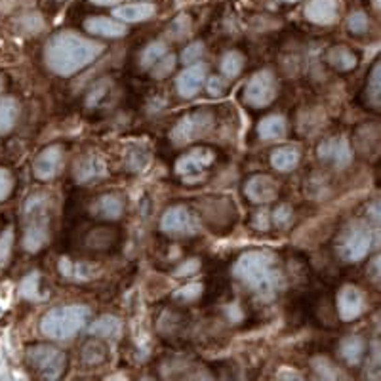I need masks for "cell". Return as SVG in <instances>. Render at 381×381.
Returning <instances> with one entry per match:
<instances>
[{
	"mask_svg": "<svg viewBox=\"0 0 381 381\" xmlns=\"http://www.w3.org/2000/svg\"><path fill=\"white\" fill-rule=\"evenodd\" d=\"M105 51L102 43L90 41L75 31H61L51 36L44 48V63L51 73L71 76L88 67Z\"/></svg>",
	"mask_w": 381,
	"mask_h": 381,
	"instance_id": "1",
	"label": "cell"
},
{
	"mask_svg": "<svg viewBox=\"0 0 381 381\" xmlns=\"http://www.w3.org/2000/svg\"><path fill=\"white\" fill-rule=\"evenodd\" d=\"M233 275L246 288H250L259 299L269 301L277 296L282 284V273L277 257L267 250H250L238 257L233 267Z\"/></svg>",
	"mask_w": 381,
	"mask_h": 381,
	"instance_id": "2",
	"label": "cell"
},
{
	"mask_svg": "<svg viewBox=\"0 0 381 381\" xmlns=\"http://www.w3.org/2000/svg\"><path fill=\"white\" fill-rule=\"evenodd\" d=\"M88 319L90 309L86 305H60L44 314L41 321V332L54 341H69L84 328Z\"/></svg>",
	"mask_w": 381,
	"mask_h": 381,
	"instance_id": "3",
	"label": "cell"
},
{
	"mask_svg": "<svg viewBox=\"0 0 381 381\" xmlns=\"http://www.w3.org/2000/svg\"><path fill=\"white\" fill-rule=\"evenodd\" d=\"M23 248L27 252H38L50 238V216H48V195L33 193L23 206Z\"/></svg>",
	"mask_w": 381,
	"mask_h": 381,
	"instance_id": "4",
	"label": "cell"
},
{
	"mask_svg": "<svg viewBox=\"0 0 381 381\" xmlns=\"http://www.w3.org/2000/svg\"><path fill=\"white\" fill-rule=\"evenodd\" d=\"M378 244V227L372 229L366 221H351L338 238V255L347 263L365 259L372 246Z\"/></svg>",
	"mask_w": 381,
	"mask_h": 381,
	"instance_id": "5",
	"label": "cell"
},
{
	"mask_svg": "<svg viewBox=\"0 0 381 381\" xmlns=\"http://www.w3.org/2000/svg\"><path fill=\"white\" fill-rule=\"evenodd\" d=\"M213 117L208 111H196V113H189L185 117L178 120V124L172 128L170 132V141L176 147H183L204 137L210 130H212Z\"/></svg>",
	"mask_w": 381,
	"mask_h": 381,
	"instance_id": "6",
	"label": "cell"
},
{
	"mask_svg": "<svg viewBox=\"0 0 381 381\" xmlns=\"http://www.w3.org/2000/svg\"><path fill=\"white\" fill-rule=\"evenodd\" d=\"M27 362L46 380H58L65 370L67 356L51 345H33L27 349Z\"/></svg>",
	"mask_w": 381,
	"mask_h": 381,
	"instance_id": "7",
	"label": "cell"
},
{
	"mask_svg": "<svg viewBox=\"0 0 381 381\" xmlns=\"http://www.w3.org/2000/svg\"><path fill=\"white\" fill-rule=\"evenodd\" d=\"M277 93H279L277 76L273 75V71L269 69H263V71H257L255 75H252V78L248 80L244 88V102L250 107L263 109L277 100Z\"/></svg>",
	"mask_w": 381,
	"mask_h": 381,
	"instance_id": "8",
	"label": "cell"
},
{
	"mask_svg": "<svg viewBox=\"0 0 381 381\" xmlns=\"http://www.w3.org/2000/svg\"><path fill=\"white\" fill-rule=\"evenodd\" d=\"M161 231L170 237H193L200 231V221L187 206L176 204L162 213Z\"/></svg>",
	"mask_w": 381,
	"mask_h": 381,
	"instance_id": "9",
	"label": "cell"
},
{
	"mask_svg": "<svg viewBox=\"0 0 381 381\" xmlns=\"http://www.w3.org/2000/svg\"><path fill=\"white\" fill-rule=\"evenodd\" d=\"M63 170V147L61 145H48L46 149L36 154L33 164L34 178L41 181H50L58 178Z\"/></svg>",
	"mask_w": 381,
	"mask_h": 381,
	"instance_id": "10",
	"label": "cell"
},
{
	"mask_svg": "<svg viewBox=\"0 0 381 381\" xmlns=\"http://www.w3.org/2000/svg\"><path fill=\"white\" fill-rule=\"evenodd\" d=\"M366 311V297L365 292L353 286V284H345L339 290L338 294V313L339 319L345 322L356 321L360 314Z\"/></svg>",
	"mask_w": 381,
	"mask_h": 381,
	"instance_id": "11",
	"label": "cell"
},
{
	"mask_svg": "<svg viewBox=\"0 0 381 381\" xmlns=\"http://www.w3.org/2000/svg\"><path fill=\"white\" fill-rule=\"evenodd\" d=\"M319 159L321 161L332 162L334 166L338 168H345L351 164L353 161V151L349 147V139L347 137H328L324 139L321 145H319Z\"/></svg>",
	"mask_w": 381,
	"mask_h": 381,
	"instance_id": "12",
	"label": "cell"
},
{
	"mask_svg": "<svg viewBox=\"0 0 381 381\" xmlns=\"http://www.w3.org/2000/svg\"><path fill=\"white\" fill-rule=\"evenodd\" d=\"M244 195L254 204H269L279 196V183L271 176L257 174L244 183Z\"/></svg>",
	"mask_w": 381,
	"mask_h": 381,
	"instance_id": "13",
	"label": "cell"
},
{
	"mask_svg": "<svg viewBox=\"0 0 381 381\" xmlns=\"http://www.w3.org/2000/svg\"><path fill=\"white\" fill-rule=\"evenodd\" d=\"M204 80H206V65L200 63V61L191 63L176 78L178 93L181 97H185V100H193L198 93V90L203 88Z\"/></svg>",
	"mask_w": 381,
	"mask_h": 381,
	"instance_id": "14",
	"label": "cell"
},
{
	"mask_svg": "<svg viewBox=\"0 0 381 381\" xmlns=\"http://www.w3.org/2000/svg\"><path fill=\"white\" fill-rule=\"evenodd\" d=\"M107 176V164L103 161L102 154L88 152L80 157L75 164V178L78 183H90L95 179H102Z\"/></svg>",
	"mask_w": 381,
	"mask_h": 381,
	"instance_id": "15",
	"label": "cell"
},
{
	"mask_svg": "<svg viewBox=\"0 0 381 381\" xmlns=\"http://www.w3.org/2000/svg\"><path fill=\"white\" fill-rule=\"evenodd\" d=\"M305 17L314 25H332L339 17L338 0H309L305 6Z\"/></svg>",
	"mask_w": 381,
	"mask_h": 381,
	"instance_id": "16",
	"label": "cell"
},
{
	"mask_svg": "<svg viewBox=\"0 0 381 381\" xmlns=\"http://www.w3.org/2000/svg\"><path fill=\"white\" fill-rule=\"evenodd\" d=\"M213 159H216V154L210 149H196V151L187 152L185 157H181L176 162V172L183 178H191L193 174H198L204 168H208Z\"/></svg>",
	"mask_w": 381,
	"mask_h": 381,
	"instance_id": "17",
	"label": "cell"
},
{
	"mask_svg": "<svg viewBox=\"0 0 381 381\" xmlns=\"http://www.w3.org/2000/svg\"><path fill=\"white\" fill-rule=\"evenodd\" d=\"M84 29L88 33L95 36H105V38H120L128 33L126 25L122 21L111 19V17H88L84 21Z\"/></svg>",
	"mask_w": 381,
	"mask_h": 381,
	"instance_id": "18",
	"label": "cell"
},
{
	"mask_svg": "<svg viewBox=\"0 0 381 381\" xmlns=\"http://www.w3.org/2000/svg\"><path fill=\"white\" fill-rule=\"evenodd\" d=\"M92 213L100 220H119L120 216L124 213V200L117 193H107V195L97 196L95 203L92 204Z\"/></svg>",
	"mask_w": 381,
	"mask_h": 381,
	"instance_id": "19",
	"label": "cell"
},
{
	"mask_svg": "<svg viewBox=\"0 0 381 381\" xmlns=\"http://www.w3.org/2000/svg\"><path fill=\"white\" fill-rule=\"evenodd\" d=\"M157 14L154 4L149 2H139V4H124L119 8L113 10V17H117L122 23H139V21H147Z\"/></svg>",
	"mask_w": 381,
	"mask_h": 381,
	"instance_id": "20",
	"label": "cell"
},
{
	"mask_svg": "<svg viewBox=\"0 0 381 381\" xmlns=\"http://www.w3.org/2000/svg\"><path fill=\"white\" fill-rule=\"evenodd\" d=\"M286 130H288V124L282 115H267L257 124V136L262 137L263 141H280L286 137Z\"/></svg>",
	"mask_w": 381,
	"mask_h": 381,
	"instance_id": "21",
	"label": "cell"
},
{
	"mask_svg": "<svg viewBox=\"0 0 381 381\" xmlns=\"http://www.w3.org/2000/svg\"><path fill=\"white\" fill-rule=\"evenodd\" d=\"M299 159H301V151L297 145H282V147H277L275 151L271 152V166L277 172H292L299 164Z\"/></svg>",
	"mask_w": 381,
	"mask_h": 381,
	"instance_id": "22",
	"label": "cell"
},
{
	"mask_svg": "<svg viewBox=\"0 0 381 381\" xmlns=\"http://www.w3.org/2000/svg\"><path fill=\"white\" fill-rule=\"evenodd\" d=\"M326 61L330 63V67H334L339 73H347L356 67L358 58L345 46H334L326 54Z\"/></svg>",
	"mask_w": 381,
	"mask_h": 381,
	"instance_id": "23",
	"label": "cell"
},
{
	"mask_svg": "<svg viewBox=\"0 0 381 381\" xmlns=\"http://www.w3.org/2000/svg\"><path fill=\"white\" fill-rule=\"evenodd\" d=\"M60 273L69 280H75V282H84V280L93 279L95 269L88 263H75L71 262L69 257H61L60 259Z\"/></svg>",
	"mask_w": 381,
	"mask_h": 381,
	"instance_id": "24",
	"label": "cell"
},
{
	"mask_svg": "<svg viewBox=\"0 0 381 381\" xmlns=\"http://www.w3.org/2000/svg\"><path fill=\"white\" fill-rule=\"evenodd\" d=\"M365 339L358 338V336H349V338H345L339 343V355L347 365L356 366L365 356Z\"/></svg>",
	"mask_w": 381,
	"mask_h": 381,
	"instance_id": "25",
	"label": "cell"
},
{
	"mask_svg": "<svg viewBox=\"0 0 381 381\" xmlns=\"http://www.w3.org/2000/svg\"><path fill=\"white\" fill-rule=\"evenodd\" d=\"M120 330H122V322L119 316H113V314H103L93 324H90V334L97 338L117 339L120 336Z\"/></svg>",
	"mask_w": 381,
	"mask_h": 381,
	"instance_id": "26",
	"label": "cell"
},
{
	"mask_svg": "<svg viewBox=\"0 0 381 381\" xmlns=\"http://www.w3.org/2000/svg\"><path fill=\"white\" fill-rule=\"evenodd\" d=\"M19 117V103L14 97H2L0 100V136L12 132Z\"/></svg>",
	"mask_w": 381,
	"mask_h": 381,
	"instance_id": "27",
	"label": "cell"
},
{
	"mask_svg": "<svg viewBox=\"0 0 381 381\" xmlns=\"http://www.w3.org/2000/svg\"><path fill=\"white\" fill-rule=\"evenodd\" d=\"M244 61L246 58L238 50L227 51V54L221 58V75L225 76V78H237V76L240 75L242 67H244Z\"/></svg>",
	"mask_w": 381,
	"mask_h": 381,
	"instance_id": "28",
	"label": "cell"
},
{
	"mask_svg": "<svg viewBox=\"0 0 381 381\" xmlns=\"http://www.w3.org/2000/svg\"><path fill=\"white\" fill-rule=\"evenodd\" d=\"M19 294H21V297L31 299V301H41V299H44V296L41 294V275H38V271L29 273L25 279L21 280Z\"/></svg>",
	"mask_w": 381,
	"mask_h": 381,
	"instance_id": "29",
	"label": "cell"
},
{
	"mask_svg": "<svg viewBox=\"0 0 381 381\" xmlns=\"http://www.w3.org/2000/svg\"><path fill=\"white\" fill-rule=\"evenodd\" d=\"M168 51L166 48V43L162 41H154V43H149L141 51V67L143 69H151L157 61L161 60L162 56Z\"/></svg>",
	"mask_w": 381,
	"mask_h": 381,
	"instance_id": "30",
	"label": "cell"
},
{
	"mask_svg": "<svg viewBox=\"0 0 381 381\" xmlns=\"http://www.w3.org/2000/svg\"><path fill=\"white\" fill-rule=\"evenodd\" d=\"M313 370L322 380H343L345 378L338 370V366L334 365L332 360H328V358H322V356H316L313 360Z\"/></svg>",
	"mask_w": 381,
	"mask_h": 381,
	"instance_id": "31",
	"label": "cell"
},
{
	"mask_svg": "<svg viewBox=\"0 0 381 381\" xmlns=\"http://www.w3.org/2000/svg\"><path fill=\"white\" fill-rule=\"evenodd\" d=\"M105 358H107V349L100 341H88L82 349V360L86 365H102Z\"/></svg>",
	"mask_w": 381,
	"mask_h": 381,
	"instance_id": "32",
	"label": "cell"
},
{
	"mask_svg": "<svg viewBox=\"0 0 381 381\" xmlns=\"http://www.w3.org/2000/svg\"><path fill=\"white\" fill-rule=\"evenodd\" d=\"M366 92H368V102L372 103L376 109H380V63L373 65L372 73H370V78H368V88H366Z\"/></svg>",
	"mask_w": 381,
	"mask_h": 381,
	"instance_id": "33",
	"label": "cell"
},
{
	"mask_svg": "<svg viewBox=\"0 0 381 381\" xmlns=\"http://www.w3.org/2000/svg\"><path fill=\"white\" fill-rule=\"evenodd\" d=\"M14 248V229L6 227L0 233V267H6Z\"/></svg>",
	"mask_w": 381,
	"mask_h": 381,
	"instance_id": "34",
	"label": "cell"
},
{
	"mask_svg": "<svg viewBox=\"0 0 381 381\" xmlns=\"http://www.w3.org/2000/svg\"><path fill=\"white\" fill-rule=\"evenodd\" d=\"M168 34L174 41H183L185 36L191 34V19L189 16H179L172 21V25L168 27Z\"/></svg>",
	"mask_w": 381,
	"mask_h": 381,
	"instance_id": "35",
	"label": "cell"
},
{
	"mask_svg": "<svg viewBox=\"0 0 381 381\" xmlns=\"http://www.w3.org/2000/svg\"><path fill=\"white\" fill-rule=\"evenodd\" d=\"M174 67H176V56H168V54H164L161 60L157 61L154 65H152V76L154 78H159V80H162V78H166V76L174 71Z\"/></svg>",
	"mask_w": 381,
	"mask_h": 381,
	"instance_id": "36",
	"label": "cell"
},
{
	"mask_svg": "<svg viewBox=\"0 0 381 381\" xmlns=\"http://www.w3.org/2000/svg\"><path fill=\"white\" fill-rule=\"evenodd\" d=\"M347 27L353 34H365L368 31V27H370L368 16H366L365 12H353L347 17Z\"/></svg>",
	"mask_w": 381,
	"mask_h": 381,
	"instance_id": "37",
	"label": "cell"
},
{
	"mask_svg": "<svg viewBox=\"0 0 381 381\" xmlns=\"http://www.w3.org/2000/svg\"><path fill=\"white\" fill-rule=\"evenodd\" d=\"M126 164L132 172H139L147 164V154L139 147H130L126 152Z\"/></svg>",
	"mask_w": 381,
	"mask_h": 381,
	"instance_id": "38",
	"label": "cell"
},
{
	"mask_svg": "<svg viewBox=\"0 0 381 381\" xmlns=\"http://www.w3.org/2000/svg\"><path fill=\"white\" fill-rule=\"evenodd\" d=\"M204 56V43H191L187 46L185 50L181 51V61L185 63V65H191V63H196V61H200V58Z\"/></svg>",
	"mask_w": 381,
	"mask_h": 381,
	"instance_id": "39",
	"label": "cell"
},
{
	"mask_svg": "<svg viewBox=\"0 0 381 381\" xmlns=\"http://www.w3.org/2000/svg\"><path fill=\"white\" fill-rule=\"evenodd\" d=\"M203 294V284H198V282H191V284H187L183 288H179L174 296L181 299V301H195L198 299Z\"/></svg>",
	"mask_w": 381,
	"mask_h": 381,
	"instance_id": "40",
	"label": "cell"
},
{
	"mask_svg": "<svg viewBox=\"0 0 381 381\" xmlns=\"http://www.w3.org/2000/svg\"><path fill=\"white\" fill-rule=\"evenodd\" d=\"M292 216H294V212H292V208H290L288 204H280V206H277V210L273 212V221H275L277 227H286L292 221Z\"/></svg>",
	"mask_w": 381,
	"mask_h": 381,
	"instance_id": "41",
	"label": "cell"
},
{
	"mask_svg": "<svg viewBox=\"0 0 381 381\" xmlns=\"http://www.w3.org/2000/svg\"><path fill=\"white\" fill-rule=\"evenodd\" d=\"M12 189H14V178H12L10 170L0 166V203L8 198Z\"/></svg>",
	"mask_w": 381,
	"mask_h": 381,
	"instance_id": "42",
	"label": "cell"
},
{
	"mask_svg": "<svg viewBox=\"0 0 381 381\" xmlns=\"http://www.w3.org/2000/svg\"><path fill=\"white\" fill-rule=\"evenodd\" d=\"M206 90L210 95H221L223 90H225V82H223V78L220 76H210V78H206Z\"/></svg>",
	"mask_w": 381,
	"mask_h": 381,
	"instance_id": "43",
	"label": "cell"
},
{
	"mask_svg": "<svg viewBox=\"0 0 381 381\" xmlns=\"http://www.w3.org/2000/svg\"><path fill=\"white\" fill-rule=\"evenodd\" d=\"M198 267H200L198 259H189V262L183 263L178 271H176V277H178V279H181V277H189V275H193V273L198 271Z\"/></svg>",
	"mask_w": 381,
	"mask_h": 381,
	"instance_id": "44",
	"label": "cell"
},
{
	"mask_svg": "<svg viewBox=\"0 0 381 381\" xmlns=\"http://www.w3.org/2000/svg\"><path fill=\"white\" fill-rule=\"evenodd\" d=\"M269 213L267 212H257L254 216V227L257 229V231H267L269 229Z\"/></svg>",
	"mask_w": 381,
	"mask_h": 381,
	"instance_id": "45",
	"label": "cell"
},
{
	"mask_svg": "<svg viewBox=\"0 0 381 381\" xmlns=\"http://www.w3.org/2000/svg\"><path fill=\"white\" fill-rule=\"evenodd\" d=\"M277 380H301V373L294 372L290 368H280V372L277 373Z\"/></svg>",
	"mask_w": 381,
	"mask_h": 381,
	"instance_id": "46",
	"label": "cell"
},
{
	"mask_svg": "<svg viewBox=\"0 0 381 381\" xmlns=\"http://www.w3.org/2000/svg\"><path fill=\"white\" fill-rule=\"evenodd\" d=\"M372 279H380V257H378V255L372 259Z\"/></svg>",
	"mask_w": 381,
	"mask_h": 381,
	"instance_id": "47",
	"label": "cell"
},
{
	"mask_svg": "<svg viewBox=\"0 0 381 381\" xmlns=\"http://www.w3.org/2000/svg\"><path fill=\"white\" fill-rule=\"evenodd\" d=\"M90 2L95 6H115V4H119L120 0H90Z\"/></svg>",
	"mask_w": 381,
	"mask_h": 381,
	"instance_id": "48",
	"label": "cell"
},
{
	"mask_svg": "<svg viewBox=\"0 0 381 381\" xmlns=\"http://www.w3.org/2000/svg\"><path fill=\"white\" fill-rule=\"evenodd\" d=\"M373 6H376V8H380V0H373Z\"/></svg>",
	"mask_w": 381,
	"mask_h": 381,
	"instance_id": "49",
	"label": "cell"
},
{
	"mask_svg": "<svg viewBox=\"0 0 381 381\" xmlns=\"http://www.w3.org/2000/svg\"><path fill=\"white\" fill-rule=\"evenodd\" d=\"M282 2H290L292 4V2H297V0H282Z\"/></svg>",
	"mask_w": 381,
	"mask_h": 381,
	"instance_id": "50",
	"label": "cell"
}]
</instances>
